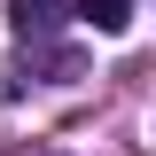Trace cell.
I'll list each match as a JSON object with an SVG mask.
<instances>
[{
  "mask_svg": "<svg viewBox=\"0 0 156 156\" xmlns=\"http://www.w3.org/2000/svg\"><path fill=\"white\" fill-rule=\"evenodd\" d=\"M62 23V0H16V31H55Z\"/></svg>",
  "mask_w": 156,
  "mask_h": 156,
  "instance_id": "7a4b0ae2",
  "label": "cell"
},
{
  "mask_svg": "<svg viewBox=\"0 0 156 156\" xmlns=\"http://www.w3.org/2000/svg\"><path fill=\"white\" fill-rule=\"evenodd\" d=\"M78 16H86V23H94V31H125V23H133V0H78Z\"/></svg>",
  "mask_w": 156,
  "mask_h": 156,
  "instance_id": "6da1fadb",
  "label": "cell"
}]
</instances>
